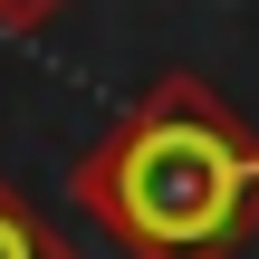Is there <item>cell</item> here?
<instances>
[{
	"label": "cell",
	"mask_w": 259,
	"mask_h": 259,
	"mask_svg": "<svg viewBox=\"0 0 259 259\" xmlns=\"http://www.w3.org/2000/svg\"><path fill=\"white\" fill-rule=\"evenodd\" d=\"M125 259H231L259 231V144L202 77H154L67 173Z\"/></svg>",
	"instance_id": "cell-1"
},
{
	"label": "cell",
	"mask_w": 259,
	"mask_h": 259,
	"mask_svg": "<svg viewBox=\"0 0 259 259\" xmlns=\"http://www.w3.org/2000/svg\"><path fill=\"white\" fill-rule=\"evenodd\" d=\"M0 259H77V240H67L10 173H0Z\"/></svg>",
	"instance_id": "cell-2"
},
{
	"label": "cell",
	"mask_w": 259,
	"mask_h": 259,
	"mask_svg": "<svg viewBox=\"0 0 259 259\" xmlns=\"http://www.w3.org/2000/svg\"><path fill=\"white\" fill-rule=\"evenodd\" d=\"M48 10H58V0H19V29H29V19H48Z\"/></svg>",
	"instance_id": "cell-3"
}]
</instances>
